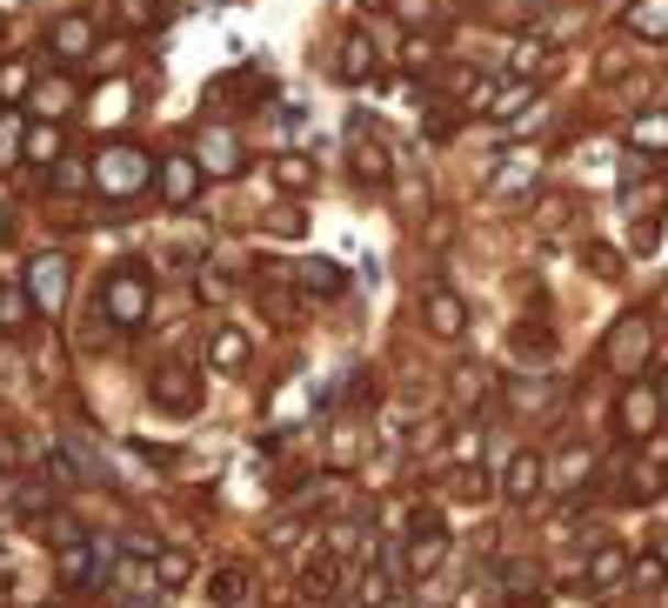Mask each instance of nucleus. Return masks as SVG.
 <instances>
[{
    "label": "nucleus",
    "mask_w": 668,
    "mask_h": 608,
    "mask_svg": "<svg viewBox=\"0 0 668 608\" xmlns=\"http://www.w3.org/2000/svg\"><path fill=\"white\" fill-rule=\"evenodd\" d=\"M94 174H101V188H108V195H141V188L154 181V161H147L141 147H101Z\"/></svg>",
    "instance_id": "obj_1"
},
{
    "label": "nucleus",
    "mask_w": 668,
    "mask_h": 608,
    "mask_svg": "<svg viewBox=\"0 0 668 608\" xmlns=\"http://www.w3.org/2000/svg\"><path fill=\"white\" fill-rule=\"evenodd\" d=\"M21 95H27V67L8 60V67H0V101H21Z\"/></svg>",
    "instance_id": "obj_20"
},
{
    "label": "nucleus",
    "mask_w": 668,
    "mask_h": 608,
    "mask_svg": "<svg viewBox=\"0 0 668 608\" xmlns=\"http://www.w3.org/2000/svg\"><path fill=\"white\" fill-rule=\"evenodd\" d=\"M208 601H214V608H241V601H247V575H241V568H221V575L208 582Z\"/></svg>",
    "instance_id": "obj_17"
},
{
    "label": "nucleus",
    "mask_w": 668,
    "mask_h": 608,
    "mask_svg": "<svg viewBox=\"0 0 668 608\" xmlns=\"http://www.w3.org/2000/svg\"><path fill=\"white\" fill-rule=\"evenodd\" d=\"M542 488V455L535 449H515V462H509V501H528Z\"/></svg>",
    "instance_id": "obj_10"
},
{
    "label": "nucleus",
    "mask_w": 668,
    "mask_h": 608,
    "mask_svg": "<svg viewBox=\"0 0 668 608\" xmlns=\"http://www.w3.org/2000/svg\"><path fill=\"white\" fill-rule=\"evenodd\" d=\"M47 47H54L60 60H80V54H88V47H94V27H88V21H80V14H60V21L47 27Z\"/></svg>",
    "instance_id": "obj_7"
},
{
    "label": "nucleus",
    "mask_w": 668,
    "mask_h": 608,
    "mask_svg": "<svg viewBox=\"0 0 668 608\" xmlns=\"http://www.w3.org/2000/svg\"><path fill=\"white\" fill-rule=\"evenodd\" d=\"M27 295H34V308H60L67 301V261L60 254H34L27 261Z\"/></svg>",
    "instance_id": "obj_4"
},
{
    "label": "nucleus",
    "mask_w": 668,
    "mask_h": 608,
    "mask_svg": "<svg viewBox=\"0 0 668 608\" xmlns=\"http://www.w3.org/2000/svg\"><path fill=\"white\" fill-rule=\"evenodd\" d=\"M0 241H8V208H0Z\"/></svg>",
    "instance_id": "obj_28"
},
{
    "label": "nucleus",
    "mask_w": 668,
    "mask_h": 608,
    "mask_svg": "<svg viewBox=\"0 0 668 608\" xmlns=\"http://www.w3.org/2000/svg\"><path fill=\"white\" fill-rule=\"evenodd\" d=\"M368 74H375L368 34H348V41H342V80H368Z\"/></svg>",
    "instance_id": "obj_16"
},
{
    "label": "nucleus",
    "mask_w": 668,
    "mask_h": 608,
    "mask_svg": "<svg viewBox=\"0 0 668 608\" xmlns=\"http://www.w3.org/2000/svg\"><path fill=\"white\" fill-rule=\"evenodd\" d=\"M54 154H60V134L54 128H34L27 134V161H54Z\"/></svg>",
    "instance_id": "obj_21"
},
{
    "label": "nucleus",
    "mask_w": 668,
    "mask_h": 608,
    "mask_svg": "<svg viewBox=\"0 0 668 608\" xmlns=\"http://www.w3.org/2000/svg\"><path fill=\"white\" fill-rule=\"evenodd\" d=\"M14 147H21V134H14V121H0V167L14 161Z\"/></svg>",
    "instance_id": "obj_26"
},
{
    "label": "nucleus",
    "mask_w": 668,
    "mask_h": 608,
    "mask_svg": "<svg viewBox=\"0 0 668 608\" xmlns=\"http://www.w3.org/2000/svg\"><path fill=\"white\" fill-rule=\"evenodd\" d=\"M422 314H428V328H435L442 341H461V328H468V308H461V295H455V288H428Z\"/></svg>",
    "instance_id": "obj_5"
},
{
    "label": "nucleus",
    "mask_w": 668,
    "mask_h": 608,
    "mask_svg": "<svg viewBox=\"0 0 668 608\" xmlns=\"http://www.w3.org/2000/svg\"><path fill=\"white\" fill-rule=\"evenodd\" d=\"M355 167L381 181V174H388V154H381V147H368V141H355Z\"/></svg>",
    "instance_id": "obj_22"
},
{
    "label": "nucleus",
    "mask_w": 668,
    "mask_h": 608,
    "mask_svg": "<svg viewBox=\"0 0 668 608\" xmlns=\"http://www.w3.org/2000/svg\"><path fill=\"white\" fill-rule=\"evenodd\" d=\"M301 281H308V295H321V301H342V295H348V275L334 268V261H308Z\"/></svg>",
    "instance_id": "obj_11"
},
{
    "label": "nucleus",
    "mask_w": 668,
    "mask_h": 608,
    "mask_svg": "<svg viewBox=\"0 0 668 608\" xmlns=\"http://www.w3.org/2000/svg\"><path fill=\"white\" fill-rule=\"evenodd\" d=\"M60 188H67V195L88 188V161H60Z\"/></svg>",
    "instance_id": "obj_25"
},
{
    "label": "nucleus",
    "mask_w": 668,
    "mask_h": 608,
    "mask_svg": "<svg viewBox=\"0 0 668 608\" xmlns=\"http://www.w3.org/2000/svg\"><path fill=\"white\" fill-rule=\"evenodd\" d=\"M661 421V395L648 388V382H635L628 395H622V434H648Z\"/></svg>",
    "instance_id": "obj_6"
},
{
    "label": "nucleus",
    "mask_w": 668,
    "mask_h": 608,
    "mask_svg": "<svg viewBox=\"0 0 668 608\" xmlns=\"http://www.w3.org/2000/svg\"><path fill=\"white\" fill-rule=\"evenodd\" d=\"M41 108H47V114L74 108V87H67V80H47V87H41Z\"/></svg>",
    "instance_id": "obj_23"
},
{
    "label": "nucleus",
    "mask_w": 668,
    "mask_h": 608,
    "mask_svg": "<svg viewBox=\"0 0 668 608\" xmlns=\"http://www.w3.org/2000/svg\"><path fill=\"white\" fill-rule=\"evenodd\" d=\"M121 608H160V601H147V595H134V601H121Z\"/></svg>",
    "instance_id": "obj_27"
},
{
    "label": "nucleus",
    "mask_w": 668,
    "mask_h": 608,
    "mask_svg": "<svg viewBox=\"0 0 668 608\" xmlns=\"http://www.w3.org/2000/svg\"><path fill=\"white\" fill-rule=\"evenodd\" d=\"M334 588H342V562H334V555H308V562H301V595H308V601H314V595L327 601Z\"/></svg>",
    "instance_id": "obj_8"
},
{
    "label": "nucleus",
    "mask_w": 668,
    "mask_h": 608,
    "mask_svg": "<svg viewBox=\"0 0 668 608\" xmlns=\"http://www.w3.org/2000/svg\"><path fill=\"white\" fill-rule=\"evenodd\" d=\"M635 141H642V147H668V114L642 121V128H635Z\"/></svg>",
    "instance_id": "obj_24"
},
{
    "label": "nucleus",
    "mask_w": 668,
    "mask_h": 608,
    "mask_svg": "<svg viewBox=\"0 0 668 608\" xmlns=\"http://www.w3.org/2000/svg\"><path fill=\"white\" fill-rule=\"evenodd\" d=\"M201 167H214V174H241V147H234L227 128H208V141H201Z\"/></svg>",
    "instance_id": "obj_9"
},
{
    "label": "nucleus",
    "mask_w": 668,
    "mask_h": 608,
    "mask_svg": "<svg viewBox=\"0 0 668 608\" xmlns=\"http://www.w3.org/2000/svg\"><path fill=\"white\" fill-rule=\"evenodd\" d=\"M101 314H108L114 328H134V321L147 314V281H141L134 268L108 275V281H101Z\"/></svg>",
    "instance_id": "obj_2"
},
{
    "label": "nucleus",
    "mask_w": 668,
    "mask_h": 608,
    "mask_svg": "<svg viewBox=\"0 0 668 608\" xmlns=\"http://www.w3.org/2000/svg\"><path fill=\"white\" fill-rule=\"evenodd\" d=\"M208 362H214V368H247V334H241V328H221L214 347H208Z\"/></svg>",
    "instance_id": "obj_14"
},
{
    "label": "nucleus",
    "mask_w": 668,
    "mask_h": 608,
    "mask_svg": "<svg viewBox=\"0 0 668 608\" xmlns=\"http://www.w3.org/2000/svg\"><path fill=\"white\" fill-rule=\"evenodd\" d=\"M154 401H167L175 414H194V382L175 368V375H154Z\"/></svg>",
    "instance_id": "obj_13"
},
{
    "label": "nucleus",
    "mask_w": 668,
    "mask_h": 608,
    "mask_svg": "<svg viewBox=\"0 0 668 608\" xmlns=\"http://www.w3.org/2000/svg\"><path fill=\"white\" fill-rule=\"evenodd\" d=\"M635 27L655 34V41H668V0H642V8H635Z\"/></svg>",
    "instance_id": "obj_18"
},
{
    "label": "nucleus",
    "mask_w": 668,
    "mask_h": 608,
    "mask_svg": "<svg viewBox=\"0 0 668 608\" xmlns=\"http://www.w3.org/2000/svg\"><path fill=\"white\" fill-rule=\"evenodd\" d=\"M194 195H201V161L194 154H167L160 161V201L167 208H194Z\"/></svg>",
    "instance_id": "obj_3"
},
{
    "label": "nucleus",
    "mask_w": 668,
    "mask_h": 608,
    "mask_svg": "<svg viewBox=\"0 0 668 608\" xmlns=\"http://www.w3.org/2000/svg\"><path fill=\"white\" fill-rule=\"evenodd\" d=\"M635 355H648V328H642V321H628V328H615V347H609V362H615L622 375L635 368Z\"/></svg>",
    "instance_id": "obj_12"
},
{
    "label": "nucleus",
    "mask_w": 668,
    "mask_h": 608,
    "mask_svg": "<svg viewBox=\"0 0 668 608\" xmlns=\"http://www.w3.org/2000/svg\"><path fill=\"white\" fill-rule=\"evenodd\" d=\"M27 314H34V295H21L14 281H0V328H27Z\"/></svg>",
    "instance_id": "obj_15"
},
{
    "label": "nucleus",
    "mask_w": 668,
    "mask_h": 608,
    "mask_svg": "<svg viewBox=\"0 0 668 608\" xmlns=\"http://www.w3.org/2000/svg\"><path fill=\"white\" fill-rule=\"evenodd\" d=\"M615 575H622V549H602V555L589 562V575H581V582H589V588H609Z\"/></svg>",
    "instance_id": "obj_19"
}]
</instances>
